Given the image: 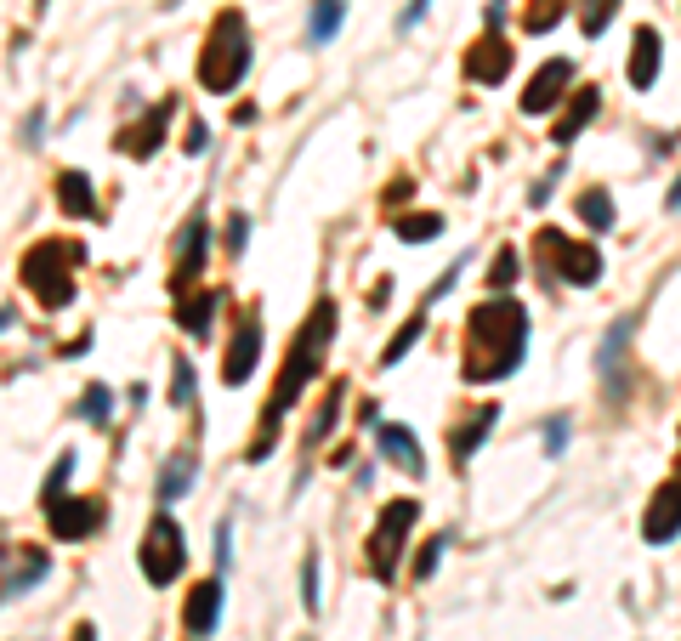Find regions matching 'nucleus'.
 I'll list each match as a JSON object with an SVG mask.
<instances>
[{"label":"nucleus","instance_id":"1","mask_svg":"<svg viewBox=\"0 0 681 641\" xmlns=\"http://www.w3.org/2000/svg\"><path fill=\"white\" fill-rule=\"evenodd\" d=\"M330 335H335V301L330 295H318L313 312H307V324L296 330V341H290V352H284V369L279 381H273V392H267V409H262V432H256V443L245 449L250 466H262L267 454H273V443H279V426L284 415L301 403V392L318 381V369H324V352H330Z\"/></svg>","mask_w":681,"mask_h":641},{"label":"nucleus","instance_id":"2","mask_svg":"<svg viewBox=\"0 0 681 641\" xmlns=\"http://www.w3.org/2000/svg\"><path fill=\"white\" fill-rule=\"evenodd\" d=\"M528 358V307L523 301H483L466 324V381H506Z\"/></svg>","mask_w":681,"mask_h":641},{"label":"nucleus","instance_id":"3","mask_svg":"<svg viewBox=\"0 0 681 641\" xmlns=\"http://www.w3.org/2000/svg\"><path fill=\"white\" fill-rule=\"evenodd\" d=\"M250 57H256V46H250L245 12H239V6H222L205 29V46H199V86H205L210 97H233L239 80L250 74Z\"/></svg>","mask_w":681,"mask_h":641},{"label":"nucleus","instance_id":"4","mask_svg":"<svg viewBox=\"0 0 681 641\" xmlns=\"http://www.w3.org/2000/svg\"><path fill=\"white\" fill-rule=\"evenodd\" d=\"M74 267H80V244L40 239V244H29V250H23L18 278H23V290L35 295L46 312H63L74 301Z\"/></svg>","mask_w":681,"mask_h":641},{"label":"nucleus","instance_id":"5","mask_svg":"<svg viewBox=\"0 0 681 641\" xmlns=\"http://www.w3.org/2000/svg\"><path fill=\"white\" fill-rule=\"evenodd\" d=\"M137 568H142V579H148L154 590L182 579V568H188V539H182V528H176L171 511H154V522L142 528Z\"/></svg>","mask_w":681,"mask_h":641},{"label":"nucleus","instance_id":"6","mask_svg":"<svg viewBox=\"0 0 681 641\" xmlns=\"http://www.w3.org/2000/svg\"><path fill=\"white\" fill-rule=\"evenodd\" d=\"M420 522V505L415 500H386L381 522L369 528V573L381 579V585H392L398 579V562H403V539H409V528Z\"/></svg>","mask_w":681,"mask_h":641},{"label":"nucleus","instance_id":"7","mask_svg":"<svg viewBox=\"0 0 681 641\" xmlns=\"http://www.w3.org/2000/svg\"><path fill=\"white\" fill-rule=\"evenodd\" d=\"M40 511H46L52 539H63V545H80V539L103 534V522H108V505L91 500V494H52V500H40Z\"/></svg>","mask_w":681,"mask_h":641},{"label":"nucleus","instance_id":"8","mask_svg":"<svg viewBox=\"0 0 681 641\" xmlns=\"http://www.w3.org/2000/svg\"><path fill=\"white\" fill-rule=\"evenodd\" d=\"M205 261H210V216L205 205L193 210L182 233H176V256H171V295L182 290H199L205 284Z\"/></svg>","mask_w":681,"mask_h":641},{"label":"nucleus","instance_id":"9","mask_svg":"<svg viewBox=\"0 0 681 641\" xmlns=\"http://www.w3.org/2000/svg\"><path fill=\"white\" fill-rule=\"evenodd\" d=\"M171 114H176V97H159L137 125H125L120 137H114V148H120L125 159H154L159 142H165V131H171Z\"/></svg>","mask_w":681,"mask_h":641},{"label":"nucleus","instance_id":"10","mask_svg":"<svg viewBox=\"0 0 681 641\" xmlns=\"http://www.w3.org/2000/svg\"><path fill=\"white\" fill-rule=\"evenodd\" d=\"M222 602H227L222 573H210V579H199V585L188 590V607H182V630H188L193 641L216 636V624H222Z\"/></svg>","mask_w":681,"mask_h":641},{"label":"nucleus","instance_id":"11","mask_svg":"<svg viewBox=\"0 0 681 641\" xmlns=\"http://www.w3.org/2000/svg\"><path fill=\"white\" fill-rule=\"evenodd\" d=\"M540 250L551 261H557V278H568V284H596V273H602V256H596L591 244H574V239H562V233H545Z\"/></svg>","mask_w":681,"mask_h":641},{"label":"nucleus","instance_id":"12","mask_svg":"<svg viewBox=\"0 0 681 641\" xmlns=\"http://www.w3.org/2000/svg\"><path fill=\"white\" fill-rule=\"evenodd\" d=\"M256 358H262V318H256V312H245V318H239V330H233V341H227L222 381L227 386H245L250 369H256Z\"/></svg>","mask_w":681,"mask_h":641},{"label":"nucleus","instance_id":"13","mask_svg":"<svg viewBox=\"0 0 681 641\" xmlns=\"http://www.w3.org/2000/svg\"><path fill=\"white\" fill-rule=\"evenodd\" d=\"M52 579V556L40 551V545H23L18 556H12V568L0 573V607L18 602V596H29L35 585H46Z\"/></svg>","mask_w":681,"mask_h":641},{"label":"nucleus","instance_id":"14","mask_svg":"<svg viewBox=\"0 0 681 641\" xmlns=\"http://www.w3.org/2000/svg\"><path fill=\"white\" fill-rule=\"evenodd\" d=\"M568 86H574V63L568 57H551L534 80H528V91H523V114H551V108L568 97Z\"/></svg>","mask_w":681,"mask_h":641},{"label":"nucleus","instance_id":"15","mask_svg":"<svg viewBox=\"0 0 681 641\" xmlns=\"http://www.w3.org/2000/svg\"><path fill=\"white\" fill-rule=\"evenodd\" d=\"M676 534H681V471L653 494V505H647V517H642V539H647V545H670Z\"/></svg>","mask_w":681,"mask_h":641},{"label":"nucleus","instance_id":"16","mask_svg":"<svg viewBox=\"0 0 681 641\" xmlns=\"http://www.w3.org/2000/svg\"><path fill=\"white\" fill-rule=\"evenodd\" d=\"M630 318H619L608 335H602V347H596V369H602V386H608V398L619 403L630 392V381H625V347H630Z\"/></svg>","mask_w":681,"mask_h":641},{"label":"nucleus","instance_id":"17","mask_svg":"<svg viewBox=\"0 0 681 641\" xmlns=\"http://www.w3.org/2000/svg\"><path fill=\"white\" fill-rule=\"evenodd\" d=\"M193 477H199V454L193 449H176V454H165V466H159V483H154V500H159V511H171L182 494L193 488Z\"/></svg>","mask_w":681,"mask_h":641},{"label":"nucleus","instance_id":"18","mask_svg":"<svg viewBox=\"0 0 681 641\" xmlns=\"http://www.w3.org/2000/svg\"><path fill=\"white\" fill-rule=\"evenodd\" d=\"M375 443H381V454L403 477H426V454H420V437L409 426H375Z\"/></svg>","mask_w":681,"mask_h":641},{"label":"nucleus","instance_id":"19","mask_svg":"<svg viewBox=\"0 0 681 641\" xmlns=\"http://www.w3.org/2000/svg\"><path fill=\"white\" fill-rule=\"evenodd\" d=\"M216 307H222L216 290H182L176 295V324H182V335L205 341V335L216 330Z\"/></svg>","mask_w":681,"mask_h":641},{"label":"nucleus","instance_id":"20","mask_svg":"<svg viewBox=\"0 0 681 641\" xmlns=\"http://www.w3.org/2000/svg\"><path fill=\"white\" fill-rule=\"evenodd\" d=\"M596 108H602V91H596V86H579V91H574V103L562 108V120L551 125V142H557V148H574L579 131L596 120Z\"/></svg>","mask_w":681,"mask_h":641},{"label":"nucleus","instance_id":"21","mask_svg":"<svg viewBox=\"0 0 681 641\" xmlns=\"http://www.w3.org/2000/svg\"><path fill=\"white\" fill-rule=\"evenodd\" d=\"M466 74H472V80H483V86H500V80L511 74V46L489 29V35L477 40V52L466 57Z\"/></svg>","mask_w":681,"mask_h":641},{"label":"nucleus","instance_id":"22","mask_svg":"<svg viewBox=\"0 0 681 641\" xmlns=\"http://www.w3.org/2000/svg\"><path fill=\"white\" fill-rule=\"evenodd\" d=\"M659 63H664L659 29H636V40H630V86L647 91L653 80H659Z\"/></svg>","mask_w":681,"mask_h":641},{"label":"nucleus","instance_id":"23","mask_svg":"<svg viewBox=\"0 0 681 641\" xmlns=\"http://www.w3.org/2000/svg\"><path fill=\"white\" fill-rule=\"evenodd\" d=\"M57 205L69 210L74 222H91L97 216V193H91L86 171H57Z\"/></svg>","mask_w":681,"mask_h":641},{"label":"nucleus","instance_id":"24","mask_svg":"<svg viewBox=\"0 0 681 641\" xmlns=\"http://www.w3.org/2000/svg\"><path fill=\"white\" fill-rule=\"evenodd\" d=\"M494 420H500V409H494V403H483V409H477V415H472L466 426H460V432L449 437V454L460 460V466H466V460H472V454L483 449V437L494 432Z\"/></svg>","mask_w":681,"mask_h":641},{"label":"nucleus","instance_id":"25","mask_svg":"<svg viewBox=\"0 0 681 641\" xmlns=\"http://www.w3.org/2000/svg\"><path fill=\"white\" fill-rule=\"evenodd\" d=\"M347 23V0H313V18H307V40L313 46H330Z\"/></svg>","mask_w":681,"mask_h":641},{"label":"nucleus","instance_id":"26","mask_svg":"<svg viewBox=\"0 0 681 641\" xmlns=\"http://www.w3.org/2000/svg\"><path fill=\"white\" fill-rule=\"evenodd\" d=\"M341 403H347V381H330V386H324V403H318V420L307 426V449H318V443L335 432V420H341Z\"/></svg>","mask_w":681,"mask_h":641},{"label":"nucleus","instance_id":"27","mask_svg":"<svg viewBox=\"0 0 681 641\" xmlns=\"http://www.w3.org/2000/svg\"><path fill=\"white\" fill-rule=\"evenodd\" d=\"M80 420H86V426H97V432H103V426H114V386L91 381L86 392H80Z\"/></svg>","mask_w":681,"mask_h":641},{"label":"nucleus","instance_id":"28","mask_svg":"<svg viewBox=\"0 0 681 641\" xmlns=\"http://www.w3.org/2000/svg\"><path fill=\"white\" fill-rule=\"evenodd\" d=\"M579 222L591 227V233H608V227H613V199L602 188L579 193Z\"/></svg>","mask_w":681,"mask_h":641},{"label":"nucleus","instance_id":"29","mask_svg":"<svg viewBox=\"0 0 681 641\" xmlns=\"http://www.w3.org/2000/svg\"><path fill=\"white\" fill-rule=\"evenodd\" d=\"M562 12H568V0H528V12H523V35H545V29H557Z\"/></svg>","mask_w":681,"mask_h":641},{"label":"nucleus","instance_id":"30","mask_svg":"<svg viewBox=\"0 0 681 641\" xmlns=\"http://www.w3.org/2000/svg\"><path fill=\"white\" fill-rule=\"evenodd\" d=\"M619 12V0H579V35H602L608 29V18Z\"/></svg>","mask_w":681,"mask_h":641},{"label":"nucleus","instance_id":"31","mask_svg":"<svg viewBox=\"0 0 681 641\" xmlns=\"http://www.w3.org/2000/svg\"><path fill=\"white\" fill-rule=\"evenodd\" d=\"M193 386H199L193 364L188 358H171V409H193Z\"/></svg>","mask_w":681,"mask_h":641},{"label":"nucleus","instance_id":"32","mask_svg":"<svg viewBox=\"0 0 681 641\" xmlns=\"http://www.w3.org/2000/svg\"><path fill=\"white\" fill-rule=\"evenodd\" d=\"M437 233H443V216H437V210H432V216H403V222H398L403 244H426V239H437Z\"/></svg>","mask_w":681,"mask_h":641},{"label":"nucleus","instance_id":"33","mask_svg":"<svg viewBox=\"0 0 681 641\" xmlns=\"http://www.w3.org/2000/svg\"><path fill=\"white\" fill-rule=\"evenodd\" d=\"M74 466H80V460H74V449H69V454H57V466L46 471V483H40V500L63 494V488H69V477H74Z\"/></svg>","mask_w":681,"mask_h":641},{"label":"nucleus","instance_id":"34","mask_svg":"<svg viewBox=\"0 0 681 641\" xmlns=\"http://www.w3.org/2000/svg\"><path fill=\"white\" fill-rule=\"evenodd\" d=\"M420 330H426V324H420V318H409V324H403V330H398V341H392V347L381 352V369L403 364V352H409V347H415V341H420Z\"/></svg>","mask_w":681,"mask_h":641},{"label":"nucleus","instance_id":"35","mask_svg":"<svg viewBox=\"0 0 681 641\" xmlns=\"http://www.w3.org/2000/svg\"><path fill=\"white\" fill-rule=\"evenodd\" d=\"M18 142L23 148H40V142H46V108H29V114H23V125H18Z\"/></svg>","mask_w":681,"mask_h":641},{"label":"nucleus","instance_id":"36","mask_svg":"<svg viewBox=\"0 0 681 641\" xmlns=\"http://www.w3.org/2000/svg\"><path fill=\"white\" fill-rule=\"evenodd\" d=\"M568 437H574V426H568V420H545V454H551V460H562V454H568Z\"/></svg>","mask_w":681,"mask_h":641},{"label":"nucleus","instance_id":"37","mask_svg":"<svg viewBox=\"0 0 681 641\" xmlns=\"http://www.w3.org/2000/svg\"><path fill=\"white\" fill-rule=\"evenodd\" d=\"M489 284L494 290H511V284H517V250H500V256H494V273H489Z\"/></svg>","mask_w":681,"mask_h":641},{"label":"nucleus","instance_id":"38","mask_svg":"<svg viewBox=\"0 0 681 641\" xmlns=\"http://www.w3.org/2000/svg\"><path fill=\"white\" fill-rule=\"evenodd\" d=\"M301 602H307V613H318V556L301 562Z\"/></svg>","mask_w":681,"mask_h":641},{"label":"nucleus","instance_id":"39","mask_svg":"<svg viewBox=\"0 0 681 641\" xmlns=\"http://www.w3.org/2000/svg\"><path fill=\"white\" fill-rule=\"evenodd\" d=\"M245 244H250V216L239 210V216L227 222V250H233V256H245Z\"/></svg>","mask_w":681,"mask_h":641},{"label":"nucleus","instance_id":"40","mask_svg":"<svg viewBox=\"0 0 681 641\" xmlns=\"http://www.w3.org/2000/svg\"><path fill=\"white\" fill-rule=\"evenodd\" d=\"M233 562V522H216V573H227Z\"/></svg>","mask_w":681,"mask_h":641},{"label":"nucleus","instance_id":"41","mask_svg":"<svg viewBox=\"0 0 681 641\" xmlns=\"http://www.w3.org/2000/svg\"><path fill=\"white\" fill-rule=\"evenodd\" d=\"M443 545H449V539H432V545L420 551V562H415V579H432V573H437V562H443Z\"/></svg>","mask_w":681,"mask_h":641},{"label":"nucleus","instance_id":"42","mask_svg":"<svg viewBox=\"0 0 681 641\" xmlns=\"http://www.w3.org/2000/svg\"><path fill=\"white\" fill-rule=\"evenodd\" d=\"M182 148H188V154H205V148H210V125H205V120H193V125H188V137H182Z\"/></svg>","mask_w":681,"mask_h":641},{"label":"nucleus","instance_id":"43","mask_svg":"<svg viewBox=\"0 0 681 641\" xmlns=\"http://www.w3.org/2000/svg\"><path fill=\"white\" fill-rule=\"evenodd\" d=\"M426 6H432V0H409V6H403V18H398V23H403V29H415V23L426 18Z\"/></svg>","mask_w":681,"mask_h":641},{"label":"nucleus","instance_id":"44","mask_svg":"<svg viewBox=\"0 0 681 641\" xmlns=\"http://www.w3.org/2000/svg\"><path fill=\"white\" fill-rule=\"evenodd\" d=\"M12 324H18V312H12V307H0V335L12 330Z\"/></svg>","mask_w":681,"mask_h":641},{"label":"nucleus","instance_id":"45","mask_svg":"<svg viewBox=\"0 0 681 641\" xmlns=\"http://www.w3.org/2000/svg\"><path fill=\"white\" fill-rule=\"evenodd\" d=\"M670 205H676V210H681V182H676V188H670Z\"/></svg>","mask_w":681,"mask_h":641}]
</instances>
